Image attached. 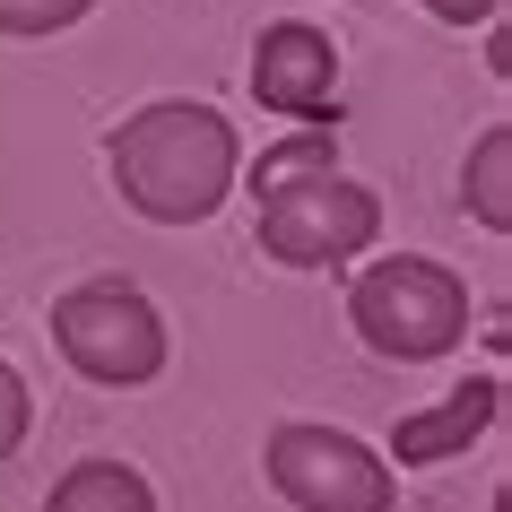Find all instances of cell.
Instances as JSON below:
<instances>
[{
    "instance_id": "1",
    "label": "cell",
    "mask_w": 512,
    "mask_h": 512,
    "mask_svg": "<svg viewBox=\"0 0 512 512\" xmlns=\"http://www.w3.org/2000/svg\"><path fill=\"white\" fill-rule=\"evenodd\" d=\"M105 165H113L122 209H139L148 226H200V217H217L226 191L243 183V139H235V122L217 105L157 96V105H139L131 122H113Z\"/></svg>"
},
{
    "instance_id": "2",
    "label": "cell",
    "mask_w": 512,
    "mask_h": 512,
    "mask_svg": "<svg viewBox=\"0 0 512 512\" xmlns=\"http://www.w3.org/2000/svg\"><path fill=\"white\" fill-rule=\"evenodd\" d=\"M348 322L382 365H443L469 339V287H460V270H443L426 252H391L374 270H356Z\"/></svg>"
},
{
    "instance_id": "3",
    "label": "cell",
    "mask_w": 512,
    "mask_h": 512,
    "mask_svg": "<svg viewBox=\"0 0 512 512\" xmlns=\"http://www.w3.org/2000/svg\"><path fill=\"white\" fill-rule=\"evenodd\" d=\"M53 348L70 374L105 382V391H139L165 374V313L131 278H87L53 304Z\"/></svg>"
},
{
    "instance_id": "4",
    "label": "cell",
    "mask_w": 512,
    "mask_h": 512,
    "mask_svg": "<svg viewBox=\"0 0 512 512\" xmlns=\"http://www.w3.org/2000/svg\"><path fill=\"white\" fill-rule=\"evenodd\" d=\"M261 469H270L278 504H296V512H400V469L374 443H356L348 426L287 417L261 443Z\"/></svg>"
},
{
    "instance_id": "5",
    "label": "cell",
    "mask_w": 512,
    "mask_h": 512,
    "mask_svg": "<svg viewBox=\"0 0 512 512\" xmlns=\"http://www.w3.org/2000/svg\"><path fill=\"white\" fill-rule=\"evenodd\" d=\"M252 235H261V252H270L278 270H339L356 252H374L382 200L365 183H348V174H304V183L261 200Z\"/></svg>"
},
{
    "instance_id": "6",
    "label": "cell",
    "mask_w": 512,
    "mask_h": 512,
    "mask_svg": "<svg viewBox=\"0 0 512 512\" xmlns=\"http://www.w3.org/2000/svg\"><path fill=\"white\" fill-rule=\"evenodd\" d=\"M252 96L287 122H330L339 113V44L304 18H278L252 44Z\"/></svg>"
},
{
    "instance_id": "7",
    "label": "cell",
    "mask_w": 512,
    "mask_h": 512,
    "mask_svg": "<svg viewBox=\"0 0 512 512\" xmlns=\"http://www.w3.org/2000/svg\"><path fill=\"white\" fill-rule=\"evenodd\" d=\"M495 417H504V374H469V382H452V400H443V408L400 417L382 460H391V469H434V460H460L486 426H495Z\"/></svg>"
},
{
    "instance_id": "8",
    "label": "cell",
    "mask_w": 512,
    "mask_h": 512,
    "mask_svg": "<svg viewBox=\"0 0 512 512\" xmlns=\"http://www.w3.org/2000/svg\"><path fill=\"white\" fill-rule=\"evenodd\" d=\"M44 512H157V486L139 478L131 460H79V469H61Z\"/></svg>"
},
{
    "instance_id": "9",
    "label": "cell",
    "mask_w": 512,
    "mask_h": 512,
    "mask_svg": "<svg viewBox=\"0 0 512 512\" xmlns=\"http://www.w3.org/2000/svg\"><path fill=\"white\" fill-rule=\"evenodd\" d=\"M460 200L478 217L486 235H512V131L504 122H486L478 148H469V174H460Z\"/></svg>"
},
{
    "instance_id": "10",
    "label": "cell",
    "mask_w": 512,
    "mask_h": 512,
    "mask_svg": "<svg viewBox=\"0 0 512 512\" xmlns=\"http://www.w3.org/2000/svg\"><path fill=\"white\" fill-rule=\"evenodd\" d=\"M330 139L322 131H304V139H287V148H270V157L252 165V191H261V200H270V191H287V183H304V174H330Z\"/></svg>"
},
{
    "instance_id": "11",
    "label": "cell",
    "mask_w": 512,
    "mask_h": 512,
    "mask_svg": "<svg viewBox=\"0 0 512 512\" xmlns=\"http://www.w3.org/2000/svg\"><path fill=\"white\" fill-rule=\"evenodd\" d=\"M87 9L96 0H0V35H18V44L27 35H61V27H79Z\"/></svg>"
},
{
    "instance_id": "12",
    "label": "cell",
    "mask_w": 512,
    "mask_h": 512,
    "mask_svg": "<svg viewBox=\"0 0 512 512\" xmlns=\"http://www.w3.org/2000/svg\"><path fill=\"white\" fill-rule=\"evenodd\" d=\"M27 426H35L27 374H18V365H9V356H0V460H9V452H18V443H27Z\"/></svg>"
},
{
    "instance_id": "13",
    "label": "cell",
    "mask_w": 512,
    "mask_h": 512,
    "mask_svg": "<svg viewBox=\"0 0 512 512\" xmlns=\"http://www.w3.org/2000/svg\"><path fill=\"white\" fill-rule=\"evenodd\" d=\"M443 27H486V18H504V0H426Z\"/></svg>"
}]
</instances>
